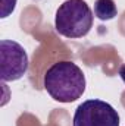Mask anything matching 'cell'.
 Masks as SVG:
<instances>
[{
    "label": "cell",
    "mask_w": 125,
    "mask_h": 126,
    "mask_svg": "<svg viewBox=\"0 0 125 126\" xmlns=\"http://www.w3.org/2000/svg\"><path fill=\"white\" fill-rule=\"evenodd\" d=\"M44 90L59 103H72L85 91V76L80 66L72 62H58L44 73Z\"/></svg>",
    "instance_id": "6da1fadb"
},
{
    "label": "cell",
    "mask_w": 125,
    "mask_h": 126,
    "mask_svg": "<svg viewBox=\"0 0 125 126\" xmlns=\"http://www.w3.org/2000/svg\"><path fill=\"white\" fill-rule=\"evenodd\" d=\"M93 12L84 0H66L55 16V28L66 38H81L93 27Z\"/></svg>",
    "instance_id": "7a4b0ae2"
},
{
    "label": "cell",
    "mask_w": 125,
    "mask_h": 126,
    "mask_svg": "<svg viewBox=\"0 0 125 126\" xmlns=\"http://www.w3.org/2000/svg\"><path fill=\"white\" fill-rule=\"evenodd\" d=\"M74 126H119V114L106 101L87 100L77 107Z\"/></svg>",
    "instance_id": "3957f363"
},
{
    "label": "cell",
    "mask_w": 125,
    "mask_h": 126,
    "mask_svg": "<svg viewBox=\"0 0 125 126\" xmlns=\"http://www.w3.org/2000/svg\"><path fill=\"white\" fill-rule=\"evenodd\" d=\"M28 70L25 48L13 40L0 41V76L3 82L18 81Z\"/></svg>",
    "instance_id": "277c9868"
},
{
    "label": "cell",
    "mask_w": 125,
    "mask_h": 126,
    "mask_svg": "<svg viewBox=\"0 0 125 126\" xmlns=\"http://www.w3.org/2000/svg\"><path fill=\"white\" fill-rule=\"evenodd\" d=\"M118 9L113 0H96L94 3V15L100 21H110L116 16Z\"/></svg>",
    "instance_id": "5b68a950"
},
{
    "label": "cell",
    "mask_w": 125,
    "mask_h": 126,
    "mask_svg": "<svg viewBox=\"0 0 125 126\" xmlns=\"http://www.w3.org/2000/svg\"><path fill=\"white\" fill-rule=\"evenodd\" d=\"M16 6V0H1V16L0 18H7Z\"/></svg>",
    "instance_id": "8992f818"
},
{
    "label": "cell",
    "mask_w": 125,
    "mask_h": 126,
    "mask_svg": "<svg viewBox=\"0 0 125 126\" xmlns=\"http://www.w3.org/2000/svg\"><path fill=\"white\" fill-rule=\"evenodd\" d=\"M119 76H121V79L124 81V84H125V64H122L119 67Z\"/></svg>",
    "instance_id": "52a82bcc"
}]
</instances>
